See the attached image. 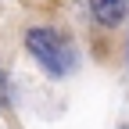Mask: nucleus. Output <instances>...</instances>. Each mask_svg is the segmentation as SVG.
<instances>
[{"label":"nucleus","instance_id":"obj_1","mask_svg":"<svg viewBox=\"0 0 129 129\" xmlns=\"http://www.w3.org/2000/svg\"><path fill=\"white\" fill-rule=\"evenodd\" d=\"M25 47H29V54L36 57L50 75H68L75 68V50H72V43L64 40L57 29H47V25L29 29Z\"/></svg>","mask_w":129,"mask_h":129},{"label":"nucleus","instance_id":"obj_2","mask_svg":"<svg viewBox=\"0 0 129 129\" xmlns=\"http://www.w3.org/2000/svg\"><path fill=\"white\" fill-rule=\"evenodd\" d=\"M90 11H93L97 25L111 29V25H118V22L125 18V11H129V0H90Z\"/></svg>","mask_w":129,"mask_h":129}]
</instances>
